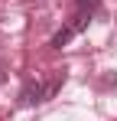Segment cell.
<instances>
[{"label":"cell","mask_w":117,"mask_h":121,"mask_svg":"<svg viewBox=\"0 0 117 121\" xmlns=\"http://www.w3.org/2000/svg\"><path fill=\"white\" fill-rule=\"evenodd\" d=\"M75 10H78V13H88V17H94L98 10H101V0H75Z\"/></svg>","instance_id":"7a4b0ae2"},{"label":"cell","mask_w":117,"mask_h":121,"mask_svg":"<svg viewBox=\"0 0 117 121\" xmlns=\"http://www.w3.org/2000/svg\"><path fill=\"white\" fill-rule=\"evenodd\" d=\"M72 36H75V30H72V26H62V30L55 33V36H52V46H55V49H62V46H65V43L72 39Z\"/></svg>","instance_id":"3957f363"},{"label":"cell","mask_w":117,"mask_h":121,"mask_svg":"<svg viewBox=\"0 0 117 121\" xmlns=\"http://www.w3.org/2000/svg\"><path fill=\"white\" fill-rule=\"evenodd\" d=\"M46 98V85H39V82H26L23 85V92H20V101L23 105H36V101Z\"/></svg>","instance_id":"6da1fadb"}]
</instances>
